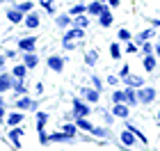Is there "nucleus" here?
<instances>
[{"label":"nucleus","instance_id":"obj_1","mask_svg":"<svg viewBox=\"0 0 160 151\" xmlns=\"http://www.w3.org/2000/svg\"><path fill=\"white\" fill-rule=\"evenodd\" d=\"M82 37H85V30H82V28H71V30H67V34L62 37V46L71 50V48L76 46V41L82 39Z\"/></svg>","mask_w":160,"mask_h":151},{"label":"nucleus","instance_id":"obj_2","mask_svg":"<svg viewBox=\"0 0 160 151\" xmlns=\"http://www.w3.org/2000/svg\"><path fill=\"white\" fill-rule=\"evenodd\" d=\"M156 98V89L153 87H140L137 89V101L140 103H151Z\"/></svg>","mask_w":160,"mask_h":151},{"label":"nucleus","instance_id":"obj_3","mask_svg":"<svg viewBox=\"0 0 160 151\" xmlns=\"http://www.w3.org/2000/svg\"><path fill=\"white\" fill-rule=\"evenodd\" d=\"M89 112H92V108H87V101L73 98V114L76 117H87Z\"/></svg>","mask_w":160,"mask_h":151},{"label":"nucleus","instance_id":"obj_4","mask_svg":"<svg viewBox=\"0 0 160 151\" xmlns=\"http://www.w3.org/2000/svg\"><path fill=\"white\" fill-rule=\"evenodd\" d=\"M34 46H37V37H23V39H18V48L25 50V53H34Z\"/></svg>","mask_w":160,"mask_h":151},{"label":"nucleus","instance_id":"obj_5","mask_svg":"<svg viewBox=\"0 0 160 151\" xmlns=\"http://www.w3.org/2000/svg\"><path fill=\"white\" fill-rule=\"evenodd\" d=\"M48 69L60 73V71L64 69V57H60V55H50V57H48Z\"/></svg>","mask_w":160,"mask_h":151},{"label":"nucleus","instance_id":"obj_6","mask_svg":"<svg viewBox=\"0 0 160 151\" xmlns=\"http://www.w3.org/2000/svg\"><path fill=\"white\" fill-rule=\"evenodd\" d=\"M103 9H105V3H103V0H94V3L87 5V14H89V16H98Z\"/></svg>","mask_w":160,"mask_h":151},{"label":"nucleus","instance_id":"obj_7","mask_svg":"<svg viewBox=\"0 0 160 151\" xmlns=\"http://www.w3.org/2000/svg\"><path fill=\"white\" fill-rule=\"evenodd\" d=\"M16 108H21V110H37V101L23 96V98H18V101H16Z\"/></svg>","mask_w":160,"mask_h":151},{"label":"nucleus","instance_id":"obj_8","mask_svg":"<svg viewBox=\"0 0 160 151\" xmlns=\"http://www.w3.org/2000/svg\"><path fill=\"white\" fill-rule=\"evenodd\" d=\"M121 144L123 147H133V144H137V138H135V133L133 131H121Z\"/></svg>","mask_w":160,"mask_h":151},{"label":"nucleus","instance_id":"obj_9","mask_svg":"<svg viewBox=\"0 0 160 151\" xmlns=\"http://www.w3.org/2000/svg\"><path fill=\"white\" fill-rule=\"evenodd\" d=\"M112 21H114L112 12H110V9H108V7H105V9H103V12L98 14V23L103 25V28H110V25H112Z\"/></svg>","mask_w":160,"mask_h":151},{"label":"nucleus","instance_id":"obj_10","mask_svg":"<svg viewBox=\"0 0 160 151\" xmlns=\"http://www.w3.org/2000/svg\"><path fill=\"white\" fill-rule=\"evenodd\" d=\"M112 114H114V117H121V119H128L130 110H128V105H126V103H114Z\"/></svg>","mask_w":160,"mask_h":151},{"label":"nucleus","instance_id":"obj_11","mask_svg":"<svg viewBox=\"0 0 160 151\" xmlns=\"http://www.w3.org/2000/svg\"><path fill=\"white\" fill-rule=\"evenodd\" d=\"M76 126L80 131H85V133H94V124L87 117H76Z\"/></svg>","mask_w":160,"mask_h":151},{"label":"nucleus","instance_id":"obj_12","mask_svg":"<svg viewBox=\"0 0 160 151\" xmlns=\"http://www.w3.org/2000/svg\"><path fill=\"white\" fill-rule=\"evenodd\" d=\"M121 80L126 83V87H144L142 76H126V78H121Z\"/></svg>","mask_w":160,"mask_h":151},{"label":"nucleus","instance_id":"obj_13","mask_svg":"<svg viewBox=\"0 0 160 151\" xmlns=\"http://www.w3.org/2000/svg\"><path fill=\"white\" fill-rule=\"evenodd\" d=\"M123 94H126V105H137V103H140V101H137L135 87H126V89H123Z\"/></svg>","mask_w":160,"mask_h":151},{"label":"nucleus","instance_id":"obj_14","mask_svg":"<svg viewBox=\"0 0 160 151\" xmlns=\"http://www.w3.org/2000/svg\"><path fill=\"white\" fill-rule=\"evenodd\" d=\"M21 135H23V128H12V131H9V140H12L14 149L21 147Z\"/></svg>","mask_w":160,"mask_h":151},{"label":"nucleus","instance_id":"obj_15","mask_svg":"<svg viewBox=\"0 0 160 151\" xmlns=\"http://www.w3.org/2000/svg\"><path fill=\"white\" fill-rule=\"evenodd\" d=\"M12 85H14L12 76H9V73H2V76H0V94L7 92V89H12Z\"/></svg>","mask_w":160,"mask_h":151},{"label":"nucleus","instance_id":"obj_16","mask_svg":"<svg viewBox=\"0 0 160 151\" xmlns=\"http://www.w3.org/2000/svg\"><path fill=\"white\" fill-rule=\"evenodd\" d=\"M25 25L28 28H30V30H34V28H39V16H37V14H34V12H30V14H25Z\"/></svg>","mask_w":160,"mask_h":151},{"label":"nucleus","instance_id":"obj_17","mask_svg":"<svg viewBox=\"0 0 160 151\" xmlns=\"http://www.w3.org/2000/svg\"><path fill=\"white\" fill-rule=\"evenodd\" d=\"M23 64H25L28 69H34V67L39 64V57L34 55V53H25V55H23Z\"/></svg>","mask_w":160,"mask_h":151},{"label":"nucleus","instance_id":"obj_18","mask_svg":"<svg viewBox=\"0 0 160 151\" xmlns=\"http://www.w3.org/2000/svg\"><path fill=\"white\" fill-rule=\"evenodd\" d=\"M98 94H101V92L98 89H82V96H85V101H87V103H96V101H98Z\"/></svg>","mask_w":160,"mask_h":151},{"label":"nucleus","instance_id":"obj_19","mask_svg":"<svg viewBox=\"0 0 160 151\" xmlns=\"http://www.w3.org/2000/svg\"><path fill=\"white\" fill-rule=\"evenodd\" d=\"M7 18H9L12 23H21V21H23L25 16H23V12H18L16 7H14V9H9V12H7Z\"/></svg>","mask_w":160,"mask_h":151},{"label":"nucleus","instance_id":"obj_20","mask_svg":"<svg viewBox=\"0 0 160 151\" xmlns=\"http://www.w3.org/2000/svg\"><path fill=\"white\" fill-rule=\"evenodd\" d=\"M50 142H71V140H76V138H71V135H67V133H53V135H50V138H48Z\"/></svg>","mask_w":160,"mask_h":151},{"label":"nucleus","instance_id":"obj_21","mask_svg":"<svg viewBox=\"0 0 160 151\" xmlns=\"http://www.w3.org/2000/svg\"><path fill=\"white\" fill-rule=\"evenodd\" d=\"M126 128H128V131H133V133H135V138L140 140L142 144H147V142H149V140H147V135H144V133H142V131H140L137 126H133V124H126Z\"/></svg>","mask_w":160,"mask_h":151},{"label":"nucleus","instance_id":"obj_22","mask_svg":"<svg viewBox=\"0 0 160 151\" xmlns=\"http://www.w3.org/2000/svg\"><path fill=\"white\" fill-rule=\"evenodd\" d=\"M85 62H87V67H94V64L98 62V50H89V53H85Z\"/></svg>","mask_w":160,"mask_h":151},{"label":"nucleus","instance_id":"obj_23","mask_svg":"<svg viewBox=\"0 0 160 151\" xmlns=\"http://www.w3.org/2000/svg\"><path fill=\"white\" fill-rule=\"evenodd\" d=\"M25 73H28V67H25V64H16V67H14V78H16V80H23Z\"/></svg>","mask_w":160,"mask_h":151},{"label":"nucleus","instance_id":"obj_24","mask_svg":"<svg viewBox=\"0 0 160 151\" xmlns=\"http://www.w3.org/2000/svg\"><path fill=\"white\" fill-rule=\"evenodd\" d=\"M21 121H23V114H21V112H12L9 117H7V124H9V126H18Z\"/></svg>","mask_w":160,"mask_h":151},{"label":"nucleus","instance_id":"obj_25","mask_svg":"<svg viewBox=\"0 0 160 151\" xmlns=\"http://www.w3.org/2000/svg\"><path fill=\"white\" fill-rule=\"evenodd\" d=\"M46 121H48V114L46 112H37V131H43V128H46Z\"/></svg>","mask_w":160,"mask_h":151},{"label":"nucleus","instance_id":"obj_26","mask_svg":"<svg viewBox=\"0 0 160 151\" xmlns=\"http://www.w3.org/2000/svg\"><path fill=\"white\" fill-rule=\"evenodd\" d=\"M78 14H87V5H73L69 9V16H78Z\"/></svg>","mask_w":160,"mask_h":151},{"label":"nucleus","instance_id":"obj_27","mask_svg":"<svg viewBox=\"0 0 160 151\" xmlns=\"http://www.w3.org/2000/svg\"><path fill=\"white\" fill-rule=\"evenodd\" d=\"M144 69H147V71L156 69V57L153 55H144Z\"/></svg>","mask_w":160,"mask_h":151},{"label":"nucleus","instance_id":"obj_28","mask_svg":"<svg viewBox=\"0 0 160 151\" xmlns=\"http://www.w3.org/2000/svg\"><path fill=\"white\" fill-rule=\"evenodd\" d=\"M153 34H156L153 30H144V32H140V34H137V44H144V41H149Z\"/></svg>","mask_w":160,"mask_h":151},{"label":"nucleus","instance_id":"obj_29","mask_svg":"<svg viewBox=\"0 0 160 151\" xmlns=\"http://www.w3.org/2000/svg\"><path fill=\"white\" fill-rule=\"evenodd\" d=\"M112 101H114V103H126V94H123V89H114L112 92Z\"/></svg>","mask_w":160,"mask_h":151},{"label":"nucleus","instance_id":"obj_30","mask_svg":"<svg viewBox=\"0 0 160 151\" xmlns=\"http://www.w3.org/2000/svg\"><path fill=\"white\" fill-rule=\"evenodd\" d=\"M55 23H57V28H69L71 25V16H69V14H67V16H57Z\"/></svg>","mask_w":160,"mask_h":151},{"label":"nucleus","instance_id":"obj_31","mask_svg":"<svg viewBox=\"0 0 160 151\" xmlns=\"http://www.w3.org/2000/svg\"><path fill=\"white\" fill-rule=\"evenodd\" d=\"M87 25H89V16H87V14L80 16V14H78V16H76V28H82V30H85Z\"/></svg>","mask_w":160,"mask_h":151},{"label":"nucleus","instance_id":"obj_32","mask_svg":"<svg viewBox=\"0 0 160 151\" xmlns=\"http://www.w3.org/2000/svg\"><path fill=\"white\" fill-rule=\"evenodd\" d=\"M12 89L16 92V94H25V85H23V80H16V78H14V85H12Z\"/></svg>","mask_w":160,"mask_h":151},{"label":"nucleus","instance_id":"obj_33","mask_svg":"<svg viewBox=\"0 0 160 151\" xmlns=\"http://www.w3.org/2000/svg\"><path fill=\"white\" fill-rule=\"evenodd\" d=\"M62 131L67 133V135H71V138H76V135H78V126H73V124H64Z\"/></svg>","mask_w":160,"mask_h":151},{"label":"nucleus","instance_id":"obj_34","mask_svg":"<svg viewBox=\"0 0 160 151\" xmlns=\"http://www.w3.org/2000/svg\"><path fill=\"white\" fill-rule=\"evenodd\" d=\"M110 55L114 57V60H119V57H121V46L117 44V41H114V44L110 46Z\"/></svg>","mask_w":160,"mask_h":151},{"label":"nucleus","instance_id":"obj_35","mask_svg":"<svg viewBox=\"0 0 160 151\" xmlns=\"http://www.w3.org/2000/svg\"><path fill=\"white\" fill-rule=\"evenodd\" d=\"M117 37H119V41H130V37H133V34H130L126 28H121V30L117 32Z\"/></svg>","mask_w":160,"mask_h":151},{"label":"nucleus","instance_id":"obj_36","mask_svg":"<svg viewBox=\"0 0 160 151\" xmlns=\"http://www.w3.org/2000/svg\"><path fill=\"white\" fill-rule=\"evenodd\" d=\"M39 3L46 7V12H48V14H55V5H53V0H39Z\"/></svg>","mask_w":160,"mask_h":151},{"label":"nucleus","instance_id":"obj_37","mask_svg":"<svg viewBox=\"0 0 160 151\" xmlns=\"http://www.w3.org/2000/svg\"><path fill=\"white\" fill-rule=\"evenodd\" d=\"M16 9H18V12H23V14H30V12H32V3H21Z\"/></svg>","mask_w":160,"mask_h":151},{"label":"nucleus","instance_id":"obj_38","mask_svg":"<svg viewBox=\"0 0 160 151\" xmlns=\"http://www.w3.org/2000/svg\"><path fill=\"white\" fill-rule=\"evenodd\" d=\"M92 135H96V138H108V131H105V128H101V126H94V133Z\"/></svg>","mask_w":160,"mask_h":151},{"label":"nucleus","instance_id":"obj_39","mask_svg":"<svg viewBox=\"0 0 160 151\" xmlns=\"http://www.w3.org/2000/svg\"><path fill=\"white\" fill-rule=\"evenodd\" d=\"M142 53L144 55H153V46H151L149 41H144V44H142Z\"/></svg>","mask_w":160,"mask_h":151},{"label":"nucleus","instance_id":"obj_40","mask_svg":"<svg viewBox=\"0 0 160 151\" xmlns=\"http://www.w3.org/2000/svg\"><path fill=\"white\" fill-rule=\"evenodd\" d=\"M126 76H130V67H128V64H123L121 71H119V78H126Z\"/></svg>","mask_w":160,"mask_h":151},{"label":"nucleus","instance_id":"obj_41","mask_svg":"<svg viewBox=\"0 0 160 151\" xmlns=\"http://www.w3.org/2000/svg\"><path fill=\"white\" fill-rule=\"evenodd\" d=\"M92 83H94V87H96L98 92L103 89V83H101V78H96V76H94V78H92Z\"/></svg>","mask_w":160,"mask_h":151},{"label":"nucleus","instance_id":"obj_42","mask_svg":"<svg viewBox=\"0 0 160 151\" xmlns=\"http://www.w3.org/2000/svg\"><path fill=\"white\" fill-rule=\"evenodd\" d=\"M126 53H137V44H126Z\"/></svg>","mask_w":160,"mask_h":151},{"label":"nucleus","instance_id":"obj_43","mask_svg":"<svg viewBox=\"0 0 160 151\" xmlns=\"http://www.w3.org/2000/svg\"><path fill=\"white\" fill-rule=\"evenodd\" d=\"M103 3H105V0H103ZM108 5H110V7H119L121 0H108Z\"/></svg>","mask_w":160,"mask_h":151},{"label":"nucleus","instance_id":"obj_44","mask_svg":"<svg viewBox=\"0 0 160 151\" xmlns=\"http://www.w3.org/2000/svg\"><path fill=\"white\" fill-rule=\"evenodd\" d=\"M34 92H37V94H41V92H43V85H41V83H37V87H34Z\"/></svg>","mask_w":160,"mask_h":151},{"label":"nucleus","instance_id":"obj_45","mask_svg":"<svg viewBox=\"0 0 160 151\" xmlns=\"http://www.w3.org/2000/svg\"><path fill=\"white\" fill-rule=\"evenodd\" d=\"M5 119V105H0V121Z\"/></svg>","mask_w":160,"mask_h":151},{"label":"nucleus","instance_id":"obj_46","mask_svg":"<svg viewBox=\"0 0 160 151\" xmlns=\"http://www.w3.org/2000/svg\"><path fill=\"white\" fill-rule=\"evenodd\" d=\"M151 23H153V25H158V28H160V18H156V21H151Z\"/></svg>","mask_w":160,"mask_h":151},{"label":"nucleus","instance_id":"obj_47","mask_svg":"<svg viewBox=\"0 0 160 151\" xmlns=\"http://www.w3.org/2000/svg\"><path fill=\"white\" fill-rule=\"evenodd\" d=\"M156 55H160V44H156Z\"/></svg>","mask_w":160,"mask_h":151},{"label":"nucleus","instance_id":"obj_48","mask_svg":"<svg viewBox=\"0 0 160 151\" xmlns=\"http://www.w3.org/2000/svg\"><path fill=\"white\" fill-rule=\"evenodd\" d=\"M2 64H5V57H0V67H2Z\"/></svg>","mask_w":160,"mask_h":151},{"label":"nucleus","instance_id":"obj_49","mask_svg":"<svg viewBox=\"0 0 160 151\" xmlns=\"http://www.w3.org/2000/svg\"><path fill=\"white\" fill-rule=\"evenodd\" d=\"M0 105H5V103H2V98H0Z\"/></svg>","mask_w":160,"mask_h":151},{"label":"nucleus","instance_id":"obj_50","mask_svg":"<svg viewBox=\"0 0 160 151\" xmlns=\"http://www.w3.org/2000/svg\"><path fill=\"white\" fill-rule=\"evenodd\" d=\"M158 119H160V112H158Z\"/></svg>","mask_w":160,"mask_h":151},{"label":"nucleus","instance_id":"obj_51","mask_svg":"<svg viewBox=\"0 0 160 151\" xmlns=\"http://www.w3.org/2000/svg\"><path fill=\"white\" fill-rule=\"evenodd\" d=\"M126 151H130V149H126Z\"/></svg>","mask_w":160,"mask_h":151},{"label":"nucleus","instance_id":"obj_52","mask_svg":"<svg viewBox=\"0 0 160 151\" xmlns=\"http://www.w3.org/2000/svg\"><path fill=\"white\" fill-rule=\"evenodd\" d=\"M0 3H2V0H0Z\"/></svg>","mask_w":160,"mask_h":151}]
</instances>
